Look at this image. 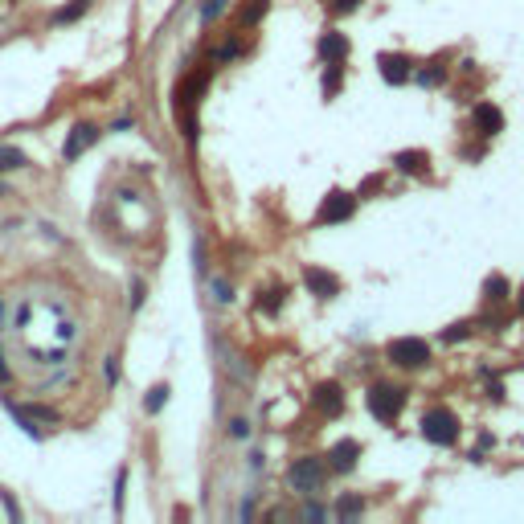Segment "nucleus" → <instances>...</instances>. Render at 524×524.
<instances>
[{"instance_id":"nucleus-19","label":"nucleus","mask_w":524,"mask_h":524,"mask_svg":"<svg viewBox=\"0 0 524 524\" xmlns=\"http://www.w3.org/2000/svg\"><path fill=\"white\" fill-rule=\"evenodd\" d=\"M164 402H168V385H156V389H148V398H143V410H148V414H156V410H160Z\"/></svg>"},{"instance_id":"nucleus-4","label":"nucleus","mask_w":524,"mask_h":524,"mask_svg":"<svg viewBox=\"0 0 524 524\" xmlns=\"http://www.w3.org/2000/svg\"><path fill=\"white\" fill-rule=\"evenodd\" d=\"M287 479H291V487L295 492H315L320 483H324V463L320 459H295L291 463V471H287Z\"/></svg>"},{"instance_id":"nucleus-24","label":"nucleus","mask_w":524,"mask_h":524,"mask_svg":"<svg viewBox=\"0 0 524 524\" xmlns=\"http://www.w3.org/2000/svg\"><path fill=\"white\" fill-rule=\"evenodd\" d=\"M357 4H360V0H332V8H336V13H353Z\"/></svg>"},{"instance_id":"nucleus-9","label":"nucleus","mask_w":524,"mask_h":524,"mask_svg":"<svg viewBox=\"0 0 524 524\" xmlns=\"http://www.w3.org/2000/svg\"><path fill=\"white\" fill-rule=\"evenodd\" d=\"M303 283H308V291L320 295V299H332L336 291H340V279L328 275V270H320V266H308V270H303Z\"/></svg>"},{"instance_id":"nucleus-1","label":"nucleus","mask_w":524,"mask_h":524,"mask_svg":"<svg viewBox=\"0 0 524 524\" xmlns=\"http://www.w3.org/2000/svg\"><path fill=\"white\" fill-rule=\"evenodd\" d=\"M422 438L434 443V447H451V443H459V418H454V410H447V405L426 410V418H422Z\"/></svg>"},{"instance_id":"nucleus-13","label":"nucleus","mask_w":524,"mask_h":524,"mask_svg":"<svg viewBox=\"0 0 524 524\" xmlns=\"http://www.w3.org/2000/svg\"><path fill=\"white\" fill-rule=\"evenodd\" d=\"M393 164L402 168V172H410V176H426V172H430V156H426V152H398Z\"/></svg>"},{"instance_id":"nucleus-21","label":"nucleus","mask_w":524,"mask_h":524,"mask_svg":"<svg viewBox=\"0 0 524 524\" xmlns=\"http://www.w3.org/2000/svg\"><path fill=\"white\" fill-rule=\"evenodd\" d=\"M86 4H91V0H74L70 8H62V13H58V21H74V17H82V13H86Z\"/></svg>"},{"instance_id":"nucleus-23","label":"nucleus","mask_w":524,"mask_h":524,"mask_svg":"<svg viewBox=\"0 0 524 524\" xmlns=\"http://www.w3.org/2000/svg\"><path fill=\"white\" fill-rule=\"evenodd\" d=\"M221 8H225V0H209V4H205V13H201V17H205V21H209V17H217V13H221Z\"/></svg>"},{"instance_id":"nucleus-5","label":"nucleus","mask_w":524,"mask_h":524,"mask_svg":"<svg viewBox=\"0 0 524 524\" xmlns=\"http://www.w3.org/2000/svg\"><path fill=\"white\" fill-rule=\"evenodd\" d=\"M353 209H357V197H353V192L332 189L328 197H324V205H320V214H315V217H320L324 225H336V221H348Z\"/></svg>"},{"instance_id":"nucleus-11","label":"nucleus","mask_w":524,"mask_h":524,"mask_svg":"<svg viewBox=\"0 0 524 524\" xmlns=\"http://www.w3.org/2000/svg\"><path fill=\"white\" fill-rule=\"evenodd\" d=\"M328 459H332L336 471H353V467H357V459H360V443H353V438H340Z\"/></svg>"},{"instance_id":"nucleus-7","label":"nucleus","mask_w":524,"mask_h":524,"mask_svg":"<svg viewBox=\"0 0 524 524\" xmlns=\"http://www.w3.org/2000/svg\"><path fill=\"white\" fill-rule=\"evenodd\" d=\"M377 66H381V78H385V82H393V86L410 82V74H414V66H410V58H405V53H381V58H377Z\"/></svg>"},{"instance_id":"nucleus-27","label":"nucleus","mask_w":524,"mask_h":524,"mask_svg":"<svg viewBox=\"0 0 524 524\" xmlns=\"http://www.w3.org/2000/svg\"><path fill=\"white\" fill-rule=\"evenodd\" d=\"M520 315H524V291H520Z\"/></svg>"},{"instance_id":"nucleus-16","label":"nucleus","mask_w":524,"mask_h":524,"mask_svg":"<svg viewBox=\"0 0 524 524\" xmlns=\"http://www.w3.org/2000/svg\"><path fill=\"white\" fill-rule=\"evenodd\" d=\"M340 82H344V62H328V70H324V95H336Z\"/></svg>"},{"instance_id":"nucleus-2","label":"nucleus","mask_w":524,"mask_h":524,"mask_svg":"<svg viewBox=\"0 0 524 524\" xmlns=\"http://www.w3.org/2000/svg\"><path fill=\"white\" fill-rule=\"evenodd\" d=\"M405 410V389L402 385H373L369 389V414L377 422H398V414Z\"/></svg>"},{"instance_id":"nucleus-6","label":"nucleus","mask_w":524,"mask_h":524,"mask_svg":"<svg viewBox=\"0 0 524 524\" xmlns=\"http://www.w3.org/2000/svg\"><path fill=\"white\" fill-rule=\"evenodd\" d=\"M311 402H315V410H320V414L336 418V414L344 410V389H340L336 381H320V385H315V393H311Z\"/></svg>"},{"instance_id":"nucleus-20","label":"nucleus","mask_w":524,"mask_h":524,"mask_svg":"<svg viewBox=\"0 0 524 524\" xmlns=\"http://www.w3.org/2000/svg\"><path fill=\"white\" fill-rule=\"evenodd\" d=\"M258 308L262 311H279V308H283V287H275V291L258 295Z\"/></svg>"},{"instance_id":"nucleus-12","label":"nucleus","mask_w":524,"mask_h":524,"mask_svg":"<svg viewBox=\"0 0 524 524\" xmlns=\"http://www.w3.org/2000/svg\"><path fill=\"white\" fill-rule=\"evenodd\" d=\"M320 53H324V62H344V58H348V37L336 33V29H328V33L320 37Z\"/></svg>"},{"instance_id":"nucleus-28","label":"nucleus","mask_w":524,"mask_h":524,"mask_svg":"<svg viewBox=\"0 0 524 524\" xmlns=\"http://www.w3.org/2000/svg\"><path fill=\"white\" fill-rule=\"evenodd\" d=\"M0 197H4V185H0Z\"/></svg>"},{"instance_id":"nucleus-17","label":"nucleus","mask_w":524,"mask_h":524,"mask_svg":"<svg viewBox=\"0 0 524 524\" xmlns=\"http://www.w3.org/2000/svg\"><path fill=\"white\" fill-rule=\"evenodd\" d=\"M360 512H365V500H360V496H344V500L336 504V516H340V520H353Z\"/></svg>"},{"instance_id":"nucleus-14","label":"nucleus","mask_w":524,"mask_h":524,"mask_svg":"<svg viewBox=\"0 0 524 524\" xmlns=\"http://www.w3.org/2000/svg\"><path fill=\"white\" fill-rule=\"evenodd\" d=\"M508 291H512V287H508L504 275H487V279H483V295H487V303H504Z\"/></svg>"},{"instance_id":"nucleus-8","label":"nucleus","mask_w":524,"mask_h":524,"mask_svg":"<svg viewBox=\"0 0 524 524\" xmlns=\"http://www.w3.org/2000/svg\"><path fill=\"white\" fill-rule=\"evenodd\" d=\"M471 123H476L479 136H496V131H504V111L496 103H479L471 111Z\"/></svg>"},{"instance_id":"nucleus-18","label":"nucleus","mask_w":524,"mask_h":524,"mask_svg":"<svg viewBox=\"0 0 524 524\" xmlns=\"http://www.w3.org/2000/svg\"><path fill=\"white\" fill-rule=\"evenodd\" d=\"M262 13H266V0H246V8L238 13V21L242 25H258Z\"/></svg>"},{"instance_id":"nucleus-25","label":"nucleus","mask_w":524,"mask_h":524,"mask_svg":"<svg viewBox=\"0 0 524 524\" xmlns=\"http://www.w3.org/2000/svg\"><path fill=\"white\" fill-rule=\"evenodd\" d=\"M418 78H422V82H426V86H430V82H438V78H443V70L434 66V70H422V74H418Z\"/></svg>"},{"instance_id":"nucleus-26","label":"nucleus","mask_w":524,"mask_h":524,"mask_svg":"<svg viewBox=\"0 0 524 524\" xmlns=\"http://www.w3.org/2000/svg\"><path fill=\"white\" fill-rule=\"evenodd\" d=\"M0 381H8V365H4V353H0Z\"/></svg>"},{"instance_id":"nucleus-15","label":"nucleus","mask_w":524,"mask_h":524,"mask_svg":"<svg viewBox=\"0 0 524 524\" xmlns=\"http://www.w3.org/2000/svg\"><path fill=\"white\" fill-rule=\"evenodd\" d=\"M25 164H29V156H25L21 148H8V143L0 148V172H17Z\"/></svg>"},{"instance_id":"nucleus-22","label":"nucleus","mask_w":524,"mask_h":524,"mask_svg":"<svg viewBox=\"0 0 524 524\" xmlns=\"http://www.w3.org/2000/svg\"><path fill=\"white\" fill-rule=\"evenodd\" d=\"M467 336H471V324H454V328H447V332H443V340H467Z\"/></svg>"},{"instance_id":"nucleus-10","label":"nucleus","mask_w":524,"mask_h":524,"mask_svg":"<svg viewBox=\"0 0 524 524\" xmlns=\"http://www.w3.org/2000/svg\"><path fill=\"white\" fill-rule=\"evenodd\" d=\"M95 140H98V127H91V123H78V127L70 131V140H66V148H62V152H66V160H78V156H82V152H86Z\"/></svg>"},{"instance_id":"nucleus-3","label":"nucleus","mask_w":524,"mask_h":524,"mask_svg":"<svg viewBox=\"0 0 524 524\" xmlns=\"http://www.w3.org/2000/svg\"><path fill=\"white\" fill-rule=\"evenodd\" d=\"M385 357L398 369H422V365H430V344L418 340V336H398V340H389Z\"/></svg>"}]
</instances>
